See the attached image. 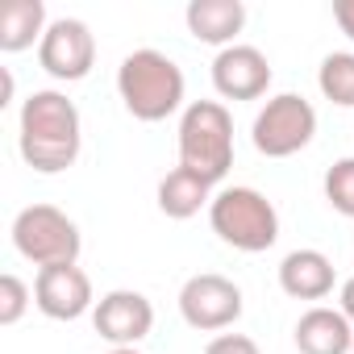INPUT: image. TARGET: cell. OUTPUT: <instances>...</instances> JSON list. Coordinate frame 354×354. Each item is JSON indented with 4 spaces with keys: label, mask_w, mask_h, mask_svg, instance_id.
Masks as SVG:
<instances>
[{
    "label": "cell",
    "mask_w": 354,
    "mask_h": 354,
    "mask_svg": "<svg viewBox=\"0 0 354 354\" xmlns=\"http://www.w3.org/2000/svg\"><path fill=\"white\" fill-rule=\"evenodd\" d=\"M279 288L292 300H325L333 292V263L321 250H292L279 263Z\"/></svg>",
    "instance_id": "obj_14"
},
{
    "label": "cell",
    "mask_w": 354,
    "mask_h": 354,
    "mask_svg": "<svg viewBox=\"0 0 354 354\" xmlns=\"http://www.w3.org/2000/svg\"><path fill=\"white\" fill-rule=\"evenodd\" d=\"M313 133H317V109L304 96H296V92L271 96L259 109L254 129H250L254 150L267 154V158H292V154H300L313 142Z\"/></svg>",
    "instance_id": "obj_6"
},
{
    "label": "cell",
    "mask_w": 354,
    "mask_h": 354,
    "mask_svg": "<svg viewBox=\"0 0 354 354\" xmlns=\"http://www.w3.org/2000/svg\"><path fill=\"white\" fill-rule=\"evenodd\" d=\"M350 354H354V346H350Z\"/></svg>",
    "instance_id": "obj_24"
},
{
    "label": "cell",
    "mask_w": 354,
    "mask_h": 354,
    "mask_svg": "<svg viewBox=\"0 0 354 354\" xmlns=\"http://www.w3.org/2000/svg\"><path fill=\"white\" fill-rule=\"evenodd\" d=\"M38 63H42L46 75H55L63 84L84 80L92 71V63H96V38H92V30L80 17L50 21V30L38 42Z\"/></svg>",
    "instance_id": "obj_8"
},
{
    "label": "cell",
    "mask_w": 354,
    "mask_h": 354,
    "mask_svg": "<svg viewBox=\"0 0 354 354\" xmlns=\"http://www.w3.org/2000/svg\"><path fill=\"white\" fill-rule=\"evenodd\" d=\"M46 5L42 0H9L5 13H0V50L17 55L26 46H34V38L42 42L46 34Z\"/></svg>",
    "instance_id": "obj_16"
},
{
    "label": "cell",
    "mask_w": 354,
    "mask_h": 354,
    "mask_svg": "<svg viewBox=\"0 0 354 354\" xmlns=\"http://www.w3.org/2000/svg\"><path fill=\"white\" fill-rule=\"evenodd\" d=\"M117 92L129 117L138 121H167L184 104V71L162 50H133L117 67Z\"/></svg>",
    "instance_id": "obj_2"
},
{
    "label": "cell",
    "mask_w": 354,
    "mask_h": 354,
    "mask_svg": "<svg viewBox=\"0 0 354 354\" xmlns=\"http://www.w3.org/2000/svg\"><path fill=\"white\" fill-rule=\"evenodd\" d=\"M92 325L104 342L113 346H138L150 329H154V308L142 292H129V288H117L109 296L96 300L92 308Z\"/></svg>",
    "instance_id": "obj_9"
},
{
    "label": "cell",
    "mask_w": 354,
    "mask_h": 354,
    "mask_svg": "<svg viewBox=\"0 0 354 354\" xmlns=\"http://www.w3.org/2000/svg\"><path fill=\"white\" fill-rule=\"evenodd\" d=\"M209 221H213V234L225 246L246 250V254L271 250L275 238H279V213L259 188H225V192H217L213 205H209Z\"/></svg>",
    "instance_id": "obj_4"
},
{
    "label": "cell",
    "mask_w": 354,
    "mask_h": 354,
    "mask_svg": "<svg viewBox=\"0 0 354 354\" xmlns=\"http://www.w3.org/2000/svg\"><path fill=\"white\" fill-rule=\"evenodd\" d=\"M333 21H337V30L354 42V0H337V5H333Z\"/></svg>",
    "instance_id": "obj_21"
},
{
    "label": "cell",
    "mask_w": 354,
    "mask_h": 354,
    "mask_svg": "<svg viewBox=\"0 0 354 354\" xmlns=\"http://www.w3.org/2000/svg\"><path fill=\"white\" fill-rule=\"evenodd\" d=\"M109 354H138V350H133V346H113Z\"/></svg>",
    "instance_id": "obj_23"
},
{
    "label": "cell",
    "mask_w": 354,
    "mask_h": 354,
    "mask_svg": "<svg viewBox=\"0 0 354 354\" xmlns=\"http://www.w3.org/2000/svg\"><path fill=\"white\" fill-rule=\"evenodd\" d=\"M184 21H188V34L196 42L225 50V46H234V38L246 26V5L242 0H192Z\"/></svg>",
    "instance_id": "obj_12"
},
{
    "label": "cell",
    "mask_w": 354,
    "mask_h": 354,
    "mask_svg": "<svg viewBox=\"0 0 354 354\" xmlns=\"http://www.w3.org/2000/svg\"><path fill=\"white\" fill-rule=\"evenodd\" d=\"M13 246H17L21 259H30L34 267L46 271V267H71V263H80L84 238H80V225L63 209H55V205H30L13 221Z\"/></svg>",
    "instance_id": "obj_5"
},
{
    "label": "cell",
    "mask_w": 354,
    "mask_h": 354,
    "mask_svg": "<svg viewBox=\"0 0 354 354\" xmlns=\"http://www.w3.org/2000/svg\"><path fill=\"white\" fill-rule=\"evenodd\" d=\"M354 346V325L346 321L342 308H308L296 321V350L300 354H350Z\"/></svg>",
    "instance_id": "obj_13"
},
{
    "label": "cell",
    "mask_w": 354,
    "mask_h": 354,
    "mask_svg": "<svg viewBox=\"0 0 354 354\" xmlns=\"http://www.w3.org/2000/svg\"><path fill=\"white\" fill-rule=\"evenodd\" d=\"M205 354H259V342L246 333H221L205 346Z\"/></svg>",
    "instance_id": "obj_20"
},
{
    "label": "cell",
    "mask_w": 354,
    "mask_h": 354,
    "mask_svg": "<svg viewBox=\"0 0 354 354\" xmlns=\"http://www.w3.org/2000/svg\"><path fill=\"white\" fill-rule=\"evenodd\" d=\"M34 304L50 321H80L92 308V279L71 263V267H46L34 279Z\"/></svg>",
    "instance_id": "obj_11"
},
{
    "label": "cell",
    "mask_w": 354,
    "mask_h": 354,
    "mask_svg": "<svg viewBox=\"0 0 354 354\" xmlns=\"http://www.w3.org/2000/svg\"><path fill=\"white\" fill-rule=\"evenodd\" d=\"M180 317L201 333L230 329L242 317V288L225 275H213V271L192 275L180 288Z\"/></svg>",
    "instance_id": "obj_7"
},
{
    "label": "cell",
    "mask_w": 354,
    "mask_h": 354,
    "mask_svg": "<svg viewBox=\"0 0 354 354\" xmlns=\"http://www.w3.org/2000/svg\"><path fill=\"white\" fill-rule=\"evenodd\" d=\"M205 205H213V184L201 180V175L188 171V167H175L167 180L158 184V209H162V217H171V221H188V217H196Z\"/></svg>",
    "instance_id": "obj_15"
},
{
    "label": "cell",
    "mask_w": 354,
    "mask_h": 354,
    "mask_svg": "<svg viewBox=\"0 0 354 354\" xmlns=\"http://www.w3.org/2000/svg\"><path fill=\"white\" fill-rule=\"evenodd\" d=\"M180 167L221 184L234 167V117L217 100H192L180 117Z\"/></svg>",
    "instance_id": "obj_3"
},
{
    "label": "cell",
    "mask_w": 354,
    "mask_h": 354,
    "mask_svg": "<svg viewBox=\"0 0 354 354\" xmlns=\"http://www.w3.org/2000/svg\"><path fill=\"white\" fill-rule=\"evenodd\" d=\"M325 201L354 221V158H337L329 171H325Z\"/></svg>",
    "instance_id": "obj_18"
},
{
    "label": "cell",
    "mask_w": 354,
    "mask_h": 354,
    "mask_svg": "<svg viewBox=\"0 0 354 354\" xmlns=\"http://www.w3.org/2000/svg\"><path fill=\"white\" fill-rule=\"evenodd\" d=\"M17 146H21V158L34 171H42V175L67 171L80 158V146H84V125H80L75 100H67L55 88H42V92L26 96Z\"/></svg>",
    "instance_id": "obj_1"
},
{
    "label": "cell",
    "mask_w": 354,
    "mask_h": 354,
    "mask_svg": "<svg viewBox=\"0 0 354 354\" xmlns=\"http://www.w3.org/2000/svg\"><path fill=\"white\" fill-rule=\"evenodd\" d=\"M213 88L225 100H259L271 88V63L259 46H225L213 59Z\"/></svg>",
    "instance_id": "obj_10"
},
{
    "label": "cell",
    "mask_w": 354,
    "mask_h": 354,
    "mask_svg": "<svg viewBox=\"0 0 354 354\" xmlns=\"http://www.w3.org/2000/svg\"><path fill=\"white\" fill-rule=\"evenodd\" d=\"M30 300H34V292H30L13 271L0 275V325H17V321L26 317Z\"/></svg>",
    "instance_id": "obj_19"
},
{
    "label": "cell",
    "mask_w": 354,
    "mask_h": 354,
    "mask_svg": "<svg viewBox=\"0 0 354 354\" xmlns=\"http://www.w3.org/2000/svg\"><path fill=\"white\" fill-rule=\"evenodd\" d=\"M342 313H346V321L354 325V279L342 283Z\"/></svg>",
    "instance_id": "obj_22"
},
{
    "label": "cell",
    "mask_w": 354,
    "mask_h": 354,
    "mask_svg": "<svg viewBox=\"0 0 354 354\" xmlns=\"http://www.w3.org/2000/svg\"><path fill=\"white\" fill-rule=\"evenodd\" d=\"M317 88L325 100L342 104V109H354V55L346 50H333L321 59V71H317Z\"/></svg>",
    "instance_id": "obj_17"
}]
</instances>
